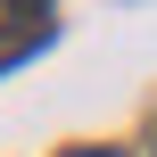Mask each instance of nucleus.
Masks as SVG:
<instances>
[{
    "label": "nucleus",
    "mask_w": 157,
    "mask_h": 157,
    "mask_svg": "<svg viewBox=\"0 0 157 157\" xmlns=\"http://www.w3.org/2000/svg\"><path fill=\"white\" fill-rule=\"evenodd\" d=\"M66 157H124V149H66Z\"/></svg>",
    "instance_id": "obj_1"
},
{
    "label": "nucleus",
    "mask_w": 157,
    "mask_h": 157,
    "mask_svg": "<svg viewBox=\"0 0 157 157\" xmlns=\"http://www.w3.org/2000/svg\"><path fill=\"white\" fill-rule=\"evenodd\" d=\"M17 8H41V0H17Z\"/></svg>",
    "instance_id": "obj_2"
}]
</instances>
